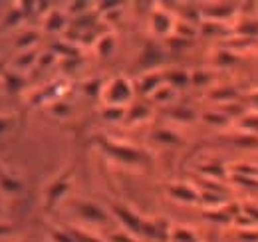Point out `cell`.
I'll use <instances>...</instances> for the list:
<instances>
[{
  "label": "cell",
  "mask_w": 258,
  "mask_h": 242,
  "mask_svg": "<svg viewBox=\"0 0 258 242\" xmlns=\"http://www.w3.org/2000/svg\"><path fill=\"white\" fill-rule=\"evenodd\" d=\"M131 95H133V90H131L127 80H123V78L113 80V82L103 90V99L107 101V105H113V107H117V105L129 101Z\"/></svg>",
  "instance_id": "1"
},
{
  "label": "cell",
  "mask_w": 258,
  "mask_h": 242,
  "mask_svg": "<svg viewBox=\"0 0 258 242\" xmlns=\"http://www.w3.org/2000/svg\"><path fill=\"white\" fill-rule=\"evenodd\" d=\"M113 211L117 214V218L125 224V228H129V232H137V234L143 232V222H141V218L135 212H131L125 207H115Z\"/></svg>",
  "instance_id": "2"
},
{
  "label": "cell",
  "mask_w": 258,
  "mask_h": 242,
  "mask_svg": "<svg viewBox=\"0 0 258 242\" xmlns=\"http://www.w3.org/2000/svg\"><path fill=\"white\" fill-rule=\"evenodd\" d=\"M78 211H80L82 216H86V218H90V220H96V222L105 220V212L101 211L97 205H92V203H80V205H78Z\"/></svg>",
  "instance_id": "3"
},
{
  "label": "cell",
  "mask_w": 258,
  "mask_h": 242,
  "mask_svg": "<svg viewBox=\"0 0 258 242\" xmlns=\"http://www.w3.org/2000/svg\"><path fill=\"white\" fill-rule=\"evenodd\" d=\"M70 189V185L66 181H58V183H54L52 185V189H50V193H48V203L50 205H56L62 197L66 195V191Z\"/></svg>",
  "instance_id": "4"
},
{
  "label": "cell",
  "mask_w": 258,
  "mask_h": 242,
  "mask_svg": "<svg viewBox=\"0 0 258 242\" xmlns=\"http://www.w3.org/2000/svg\"><path fill=\"white\" fill-rule=\"evenodd\" d=\"M153 30L157 34H167L171 30V18L163 12H155L153 14Z\"/></svg>",
  "instance_id": "5"
},
{
  "label": "cell",
  "mask_w": 258,
  "mask_h": 242,
  "mask_svg": "<svg viewBox=\"0 0 258 242\" xmlns=\"http://www.w3.org/2000/svg\"><path fill=\"white\" fill-rule=\"evenodd\" d=\"M107 149L115 157H121L123 161H137L139 159V153L135 149H127V147H121V145H107Z\"/></svg>",
  "instance_id": "6"
},
{
  "label": "cell",
  "mask_w": 258,
  "mask_h": 242,
  "mask_svg": "<svg viewBox=\"0 0 258 242\" xmlns=\"http://www.w3.org/2000/svg\"><path fill=\"white\" fill-rule=\"evenodd\" d=\"M171 195H173L177 201H187V203L197 201V195H195L189 187H185V185H177V187H173V189H171Z\"/></svg>",
  "instance_id": "7"
},
{
  "label": "cell",
  "mask_w": 258,
  "mask_h": 242,
  "mask_svg": "<svg viewBox=\"0 0 258 242\" xmlns=\"http://www.w3.org/2000/svg\"><path fill=\"white\" fill-rule=\"evenodd\" d=\"M4 84H6L8 91H20L24 86V80L16 72H4Z\"/></svg>",
  "instance_id": "8"
},
{
  "label": "cell",
  "mask_w": 258,
  "mask_h": 242,
  "mask_svg": "<svg viewBox=\"0 0 258 242\" xmlns=\"http://www.w3.org/2000/svg\"><path fill=\"white\" fill-rule=\"evenodd\" d=\"M0 189H4L6 193H18L22 189V183L14 179V177H10V175L0 173Z\"/></svg>",
  "instance_id": "9"
},
{
  "label": "cell",
  "mask_w": 258,
  "mask_h": 242,
  "mask_svg": "<svg viewBox=\"0 0 258 242\" xmlns=\"http://www.w3.org/2000/svg\"><path fill=\"white\" fill-rule=\"evenodd\" d=\"M173 240L175 242H197V236L189 228H175L173 230Z\"/></svg>",
  "instance_id": "10"
},
{
  "label": "cell",
  "mask_w": 258,
  "mask_h": 242,
  "mask_svg": "<svg viewBox=\"0 0 258 242\" xmlns=\"http://www.w3.org/2000/svg\"><path fill=\"white\" fill-rule=\"evenodd\" d=\"M62 26H64V18H62V14L52 12L50 18L46 20V28H48V30H60Z\"/></svg>",
  "instance_id": "11"
},
{
  "label": "cell",
  "mask_w": 258,
  "mask_h": 242,
  "mask_svg": "<svg viewBox=\"0 0 258 242\" xmlns=\"http://www.w3.org/2000/svg\"><path fill=\"white\" fill-rule=\"evenodd\" d=\"M103 117L109 121H117L123 117V109L121 107H113V105H107V109L103 111Z\"/></svg>",
  "instance_id": "12"
},
{
  "label": "cell",
  "mask_w": 258,
  "mask_h": 242,
  "mask_svg": "<svg viewBox=\"0 0 258 242\" xmlns=\"http://www.w3.org/2000/svg\"><path fill=\"white\" fill-rule=\"evenodd\" d=\"M36 40H38V36H36L34 32H28V34H24V36H20V38H18V42H16V46L24 50L26 46H32V44H34V42H36Z\"/></svg>",
  "instance_id": "13"
},
{
  "label": "cell",
  "mask_w": 258,
  "mask_h": 242,
  "mask_svg": "<svg viewBox=\"0 0 258 242\" xmlns=\"http://www.w3.org/2000/svg\"><path fill=\"white\" fill-rule=\"evenodd\" d=\"M52 242H76L72 232H64V230H58L52 234Z\"/></svg>",
  "instance_id": "14"
},
{
  "label": "cell",
  "mask_w": 258,
  "mask_h": 242,
  "mask_svg": "<svg viewBox=\"0 0 258 242\" xmlns=\"http://www.w3.org/2000/svg\"><path fill=\"white\" fill-rule=\"evenodd\" d=\"M32 62H34V54H20L16 58V62H14V66L16 68H28Z\"/></svg>",
  "instance_id": "15"
},
{
  "label": "cell",
  "mask_w": 258,
  "mask_h": 242,
  "mask_svg": "<svg viewBox=\"0 0 258 242\" xmlns=\"http://www.w3.org/2000/svg\"><path fill=\"white\" fill-rule=\"evenodd\" d=\"M72 234H74V238H76V242H99L97 238H94V236H90V234H84L82 230H72Z\"/></svg>",
  "instance_id": "16"
},
{
  "label": "cell",
  "mask_w": 258,
  "mask_h": 242,
  "mask_svg": "<svg viewBox=\"0 0 258 242\" xmlns=\"http://www.w3.org/2000/svg\"><path fill=\"white\" fill-rule=\"evenodd\" d=\"M6 129H8V117H2L0 115V135H4Z\"/></svg>",
  "instance_id": "17"
},
{
  "label": "cell",
  "mask_w": 258,
  "mask_h": 242,
  "mask_svg": "<svg viewBox=\"0 0 258 242\" xmlns=\"http://www.w3.org/2000/svg\"><path fill=\"white\" fill-rule=\"evenodd\" d=\"M113 242H135V240L129 238L127 234H117V236H113Z\"/></svg>",
  "instance_id": "18"
},
{
  "label": "cell",
  "mask_w": 258,
  "mask_h": 242,
  "mask_svg": "<svg viewBox=\"0 0 258 242\" xmlns=\"http://www.w3.org/2000/svg\"><path fill=\"white\" fill-rule=\"evenodd\" d=\"M8 232H10V226L0 222V236H2V234H8Z\"/></svg>",
  "instance_id": "19"
}]
</instances>
